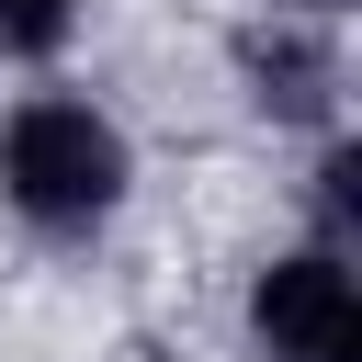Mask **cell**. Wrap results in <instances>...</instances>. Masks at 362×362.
I'll return each mask as SVG.
<instances>
[{
    "label": "cell",
    "instance_id": "obj_5",
    "mask_svg": "<svg viewBox=\"0 0 362 362\" xmlns=\"http://www.w3.org/2000/svg\"><path fill=\"white\" fill-rule=\"evenodd\" d=\"M305 11H339V0H305Z\"/></svg>",
    "mask_w": 362,
    "mask_h": 362
},
{
    "label": "cell",
    "instance_id": "obj_2",
    "mask_svg": "<svg viewBox=\"0 0 362 362\" xmlns=\"http://www.w3.org/2000/svg\"><path fill=\"white\" fill-rule=\"evenodd\" d=\"M249 317H260V351H272V362H351V351H362V294H351V272H339L328 249L272 260L260 294H249Z\"/></svg>",
    "mask_w": 362,
    "mask_h": 362
},
{
    "label": "cell",
    "instance_id": "obj_1",
    "mask_svg": "<svg viewBox=\"0 0 362 362\" xmlns=\"http://www.w3.org/2000/svg\"><path fill=\"white\" fill-rule=\"evenodd\" d=\"M0 181L34 226H102L124 192V136L90 102H23L0 124Z\"/></svg>",
    "mask_w": 362,
    "mask_h": 362
},
{
    "label": "cell",
    "instance_id": "obj_4",
    "mask_svg": "<svg viewBox=\"0 0 362 362\" xmlns=\"http://www.w3.org/2000/svg\"><path fill=\"white\" fill-rule=\"evenodd\" d=\"M57 34H68V0H0V45L11 57H45Z\"/></svg>",
    "mask_w": 362,
    "mask_h": 362
},
{
    "label": "cell",
    "instance_id": "obj_3",
    "mask_svg": "<svg viewBox=\"0 0 362 362\" xmlns=\"http://www.w3.org/2000/svg\"><path fill=\"white\" fill-rule=\"evenodd\" d=\"M249 79H260V102H283V113H317V102H328V57H317L305 34H260V45H249Z\"/></svg>",
    "mask_w": 362,
    "mask_h": 362
}]
</instances>
